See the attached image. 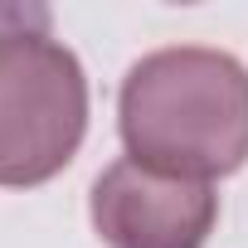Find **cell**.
<instances>
[{"mask_svg":"<svg viewBox=\"0 0 248 248\" xmlns=\"http://www.w3.org/2000/svg\"><path fill=\"white\" fill-rule=\"evenodd\" d=\"M44 5H20L0 30V185H44L88 132V78L49 34Z\"/></svg>","mask_w":248,"mask_h":248,"instance_id":"7a4b0ae2","label":"cell"},{"mask_svg":"<svg viewBox=\"0 0 248 248\" xmlns=\"http://www.w3.org/2000/svg\"><path fill=\"white\" fill-rule=\"evenodd\" d=\"M15 15H20V5H0V30H5V25H10Z\"/></svg>","mask_w":248,"mask_h":248,"instance_id":"277c9868","label":"cell"},{"mask_svg":"<svg viewBox=\"0 0 248 248\" xmlns=\"http://www.w3.org/2000/svg\"><path fill=\"white\" fill-rule=\"evenodd\" d=\"M219 195L204 180L117 161L93 185V229L107 248H204Z\"/></svg>","mask_w":248,"mask_h":248,"instance_id":"3957f363","label":"cell"},{"mask_svg":"<svg viewBox=\"0 0 248 248\" xmlns=\"http://www.w3.org/2000/svg\"><path fill=\"white\" fill-rule=\"evenodd\" d=\"M117 112L127 156L151 170L209 185L248 161V68L224 49L175 44L137 59Z\"/></svg>","mask_w":248,"mask_h":248,"instance_id":"6da1fadb","label":"cell"}]
</instances>
